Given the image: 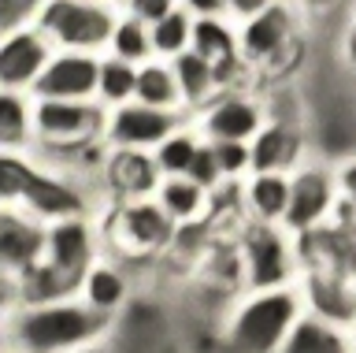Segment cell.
Returning <instances> with one entry per match:
<instances>
[{"instance_id": "cell-43", "label": "cell", "mask_w": 356, "mask_h": 353, "mask_svg": "<svg viewBox=\"0 0 356 353\" xmlns=\"http://www.w3.org/2000/svg\"><path fill=\"white\" fill-rule=\"evenodd\" d=\"M349 338H353V353H356V324L349 327Z\"/></svg>"}, {"instance_id": "cell-10", "label": "cell", "mask_w": 356, "mask_h": 353, "mask_svg": "<svg viewBox=\"0 0 356 353\" xmlns=\"http://www.w3.org/2000/svg\"><path fill=\"white\" fill-rule=\"evenodd\" d=\"M22 212H30L41 223H56L67 216H93V190L89 179L74 171H60L52 164H38L26 197H22Z\"/></svg>"}, {"instance_id": "cell-34", "label": "cell", "mask_w": 356, "mask_h": 353, "mask_svg": "<svg viewBox=\"0 0 356 353\" xmlns=\"http://www.w3.org/2000/svg\"><path fill=\"white\" fill-rule=\"evenodd\" d=\"M44 0H0V30H15L22 23H33Z\"/></svg>"}, {"instance_id": "cell-8", "label": "cell", "mask_w": 356, "mask_h": 353, "mask_svg": "<svg viewBox=\"0 0 356 353\" xmlns=\"http://www.w3.org/2000/svg\"><path fill=\"white\" fill-rule=\"evenodd\" d=\"M297 34H300L297 12L286 0H271L260 12L245 15L238 30V49H241L245 68L267 71L275 63H286L289 52L297 49Z\"/></svg>"}, {"instance_id": "cell-36", "label": "cell", "mask_w": 356, "mask_h": 353, "mask_svg": "<svg viewBox=\"0 0 356 353\" xmlns=\"http://www.w3.org/2000/svg\"><path fill=\"white\" fill-rule=\"evenodd\" d=\"M338 179H341V194H345V205L356 212V157L345 160L338 168Z\"/></svg>"}, {"instance_id": "cell-42", "label": "cell", "mask_w": 356, "mask_h": 353, "mask_svg": "<svg viewBox=\"0 0 356 353\" xmlns=\"http://www.w3.org/2000/svg\"><path fill=\"white\" fill-rule=\"evenodd\" d=\"M0 353H15V350H11V342H8V331H4V324H0Z\"/></svg>"}, {"instance_id": "cell-26", "label": "cell", "mask_w": 356, "mask_h": 353, "mask_svg": "<svg viewBox=\"0 0 356 353\" xmlns=\"http://www.w3.org/2000/svg\"><path fill=\"white\" fill-rule=\"evenodd\" d=\"M0 149H33V97L0 90Z\"/></svg>"}, {"instance_id": "cell-22", "label": "cell", "mask_w": 356, "mask_h": 353, "mask_svg": "<svg viewBox=\"0 0 356 353\" xmlns=\"http://www.w3.org/2000/svg\"><path fill=\"white\" fill-rule=\"evenodd\" d=\"M152 197H156V205L178 223V230L204 223V216L211 208V190H204V186H200L197 179H189V175H163Z\"/></svg>"}, {"instance_id": "cell-21", "label": "cell", "mask_w": 356, "mask_h": 353, "mask_svg": "<svg viewBox=\"0 0 356 353\" xmlns=\"http://www.w3.org/2000/svg\"><path fill=\"white\" fill-rule=\"evenodd\" d=\"M238 205L245 219L256 223H282L289 208V175L286 171H252L238 182Z\"/></svg>"}, {"instance_id": "cell-13", "label": "cell", "mask_w": 356, "mask_h": 353, "mask_svg": "<svg viewBox=\"0 0 356 353\" xmlns=\"http://www.w3.org/2000/svg\"><path fill=\"white\" fill-rule=\"evenodd\" d=\"M100 242H104V230H100L97 216L56 219V223H44V260L52 268L82 279L89 264L100 260Z\"/></svg>"}, {"instance_id": "cell-1", "label": "cell", "mask_w": 356, "mask_h": 353, "mask_svg": "<svg viewBox=\"0 0 356 353\" xmlns=\"http://www.w3.org/2000/svg\"><path fill=\"white\" fill-rule=\"evenodd\" d=\"M115 320L97 313L78 294L38 305H15L4 316V331L15 353H89L108 338Z\"/></svg>"}, {"instance_id": "cell-31", "label": "cell", "mask_w": 356, "mask_h": 353, "mask_svg": "<svg viewBox=\"0 0 356 353\" xmlns=\"http://www.w3.org/2000/svg\"><path fill=\"white\" fill-rule=\"evenodd\" d=\"M111 56L119 60H130V63H149L156 60L152 52V34H149V23H141L138 15H127L119 19L115 30H111V41H108Z\"/></svg>"}, {"instance_id": "cell-45", "label": "cell", "mask_w": 356, "mask_h": 353, "mask_svg": "<svg viewBox=\"0 0 356 353\" xmlns=\"http://www.w3.org/2000/svg\"><path fill=\"white\" fill-rule=\"evenodd\" d=\"M353 34H356V12H353Z\"/></svg>"}, {"instance_id": "cell-18", "label": "cell", "mask_w": 356, "mask_h": 353, "mask_svg": "<svg viewBox=\"0 0 356 353\" xmlns=\"http://www.w3.org/2000/svg\"><path fill=\"white\" fill-rule=\"evenodd\" d=\"M300 294H305V308L338 327L356 324V290L345 272H327V268H305L300 272Z\"/></svg>"}, {"instance_id": "cell-11", "label": "cell", "mask_w": 356, "mask_h": 353, "mask_svg": "<svg viewBox=\"0 0 356 353\" xmlns=\"http://www.w3.org/2000/svg\"><path fill=\"white\" fill-rule=\"evenodd\" d=\"M189 119L186 112H167V108H152L145 101H127L119 108H108L104 119V146L108 149H156L171 130Z\"/></svg>"}, {"instance_id": "cell-32", "label": "cell", "mask_w": 356, "mask_h": 353, "mask_svg": "<svg viewBox=\"0 0 356 353\" xmlns=\"http://www.w3.org/2000/svg\"><path fill=\"white\" fill-rule=\"evenodd\" d=\"M216 146V160H219V171L230 186H238L241 179L252 175V149L249 141H211Z\"/></svg>"}, {"instance_id": "cell-15", "label": "cell", "mask_w": 356, "mask_h": 353, "mask_svg": "<svg viewBox=\"0 0 356 353\" xmlns=\"http://www.w3.org/2000/svg\"><path fill=\"white\" fill-rule=\"evenodd\" d=\"M44 260V223L22 208L0 205V279L19 283Z\"/></svg>"}, {"instance_id": "cell-5", "label": "cell", "mask_w": 356, "mask_h": 353, "mask_svg": "<svg viewBox=\"0 0 356 353\" xmlns=\"http://www.w3.org/2000/svg\"><path fill=\"white\" fill-rule=\"evenodd\" d=\"M33 23L49 34L56 49L100 52L108 49L119 15L111 12L108 0H44Z\"/></svg>"}, {"instance_id": "cell-16", "label": "cell", "mask_w": 356, "mask_h": 353, "mask_svg": "<svg viewBox=\"0 0 356 353\" xmlns=\"http://www.w3.org/2000/svg\"><path fill=\"white\" fill-rule=\"evenodd\" d=\"M252 149V171H293L308 160V138L300 119L271 116L267 127L249 141Z\"/></svg>"}, {"instance_id": "cell-14", "label": "cell", "mask_w": 356, "mask_h": 353, "mask_svg": "<svg viewBox=\"0 0 356 353\" xmlns=\"http://www.w3.org/2000/svg\"><path fill=\"white\" fill-rule=\"evenodd\" d=\"M97 79H100V56L97 52H74L56 49L44 63L41 79L33 82L30 97H63V101H97Z\"/></svg>"}, {"instance_id": "cell-19", "label": "cell", "mask_w": 356, "mask_h": 353, "mask_svg": "<svg viewBox=\"0 0 356 353\" xmlns=\"http://www.w3.org/2000/svg\"><path fill=\"white\" fill-rule=\"evenodd\" d=\"M193 52H200L211 68L219 71L222 90H234V79H241L245 60L238 49V30H230L222 23V15H200L193 19Z\"/></svg>"}, {"instance_id": "cell-37", "label": "cell", "mask_w": 356, "mask_h": 353, "mask_svg": "<svg viewBox=\"0 0 356 353\" xmlns=\"http://www.w3.org/2000/svg\"><path fill=\"white\" fill-rule=\"evenodd\" d=\"M182 8L193 19H200V15H227L230 12L227 0H182Z\"/></svg>"}, {"instance_id": "cell-44", "label": "cell", "mask_w": 356, "mask_h": 353, "mask_svg": "<svg viewBox=\"0 0 356 353\" xmlns=\"http://www.w3.org/2000/svg\"><path fill=\"white\" fill-rule=\"evenodd\" d=\"M349 279H353V290H356V268H353V272H349Z\"/></svg>"}, {"instance_id": "cell-3", "label": "cell", "mask_w": 356, "mask_h": 353, "mask_svg": "<svg viewBox=\"0 0 356 353\" xmlns=\"http://www.w3.org/2000/svg\"><path fill=\"white\" fill-rule=\"evenodd\" d=\"M108 108L100 101L33 97V152H82L104 138Z\"/></svg>"}, {"instance_id": "cell-12", "label": "cell", "mask_w": 356, "mask_h": 353, "mask_svg": "<svg viewBox=\"0 0 356 353\" xmlns=\"http://www.w3.org/2000/svg\"><path fill=\"white\" fill-rule=\"evenodd\" d=\"M56 45L38 23H22L0 34V90L30 93L41 79L44 63L52 60Z\"/></svg>"}, {"instance_id": "cell-38", "label": "cell", "mask_w": 356, "mask_h": 353, "mask_svg": "<svg viewBox=\"0 0 356 353\" xmlns=\"http://www.w3.org/2000/svg\"><path fill=\"white\" fill-rule=\"evenodd\" d=\"M271 0H227V8H230V15H252V12H260V8H267Z\"/></svg>"}, {"instance_id": "cell-46", "label": "cell", "mask_w": 356, "mask_h": 353, "mask_svg": "<svg viewBox=\"0 0 356 353\" xmlns=\"http://www.w3.org/2000/svg\"><path fill=\"white\" fill-rule=\"evenodd\" d=\"M0 34H4V30H0Z\"/></svg>"}, {"instance_id": "cell-29", "label": "cell", "mask_w": 356, "mask_h": 353, "mask_svg": "<svg viewBox=\"0 0 356 353\" xmlns=\"http://www.w3.org/2000/svg\"><path fill=\"white\" fill-rule=\"evenodd\" d=\"M138 93V63L119 60V56H104L100 60V79H97V101L104 108H119L134 101Z\"/></svg>"}, {"instance_id": "cell-7", "label": "cell", "mask_w": 356, "mask_h": 353, "mask_svg": "<svg viewBox=\"0 0 356 353\" xmlns=\"http://www.w3.org/2000/svg\"><path fill=\"white\" fill-rule=\"evenodd\" d=\"M100 230L111 242V253H122V257H152L171 246V238H178V223L156 205V197L119 201Z\"/></svg>"}, {"instance_id": "cell-35", "label": "cell", "mask_w": 356, "mask_h": 353, "mask_svg": "<svg viewBox=\"0 0 356 353\" xmlns=\"http://www.w3.org/2000/svg\"><path fill=\"white\" fill-rule=\"evenodd\" d=\"M127 8H130V15H138L141 23H160L163 15H171L175 8H178V0H127Z\"/></svg>"}, {"instance_id": "cell-25", "label": "cell", "mask_w": 356, "mask_h": 353, "mask_svg": "<svg viewBox=\"0 0 356 353\" xmlns=\"http://www.w3.org/2000/svg\"><path fill=\"white\" fill-rule=\"evenodd\" d=\"M134 101H145L152 108H167V112H186V101H182V90H178V74L171 68V60L138 63V93H134Z\"/></svg>"}, {"instance_id": "cell-4", "label": "cell", "mask_w": 356, "mask_h": 353, "mask_svg": "<svg viewBox=\"0 0 356 353\" xmlns=\"http://www.w3.org/2000/svg\"><path fill=\"white\" fill-rule=\"evenodd\" d=\"M238 249L245 260V283L249 290H267V286H289L300 279V249L297 235H289L282 223H256L245 219Z\"/></svg>"}, {"instance_id": "cell-27", "label": "cell", "mask_w": 356, "mask_h": 353, "mask_svg": "<svg viewBox=\"0 0 356 353\" xmlns=\"http://www.w3.org/2000/svg\"><path fill=\"white\" fill-rule=\"evenodd\" d=\"M200 141H204V134H200V127L193 123V116L182 119V123L152 149L156 168H160L163 175H186L193 157H197V149H200Z\"/></svg>"}, {"instance_id": "cell-30", "label": "cell", "mask_w": 356, "mask_h": 353, "mask_svg": "<svg viewBox=\"0 0 356 353\" xmlns=\"http://www.w3.org/2000/svg\"><path fill=\"white\" fill-rule=\"evenodd\" d=\"M149 34H152L156 60H175L178 52H186L193 45V15L186 8H175L171 15H163L160 23L149 26Z\"/></svg>"}, {"instance_id": "cell-40", "label": "cell", "mask_w": 356, "mask_h": 353, "mask_svg": "<svg viewBox=\"0 0 356 353\" xmlns=\"http://www.w3.org/2000/svg\"><path fill=\"white\" fill-rule=\"evenodd\" d=\"M345 60H349V68L356 71V34L349 30V38H345Z\"/></svg>"}, {"instance_id": "cell-39", "label": "cell", "mask_w": 356, "mask_h": 353, "mask_svg": "<svg viewBox=\"0 0 356 353\" xmlns=\"http://www.w3.org/2000/svg\"><path fill=\"white\" fill-rule=\"evenodd\" d=\"M15 308V283L0 279V324H4V316Z\"/></svg>"}, {"instance_id": "cell-28", "label": "cell", "mask_w": 356, "mask_h": 353, "mask_svg": "<svg viewBox=\"0 0 356 353\" xmlns=\"http://www.w3.org/2000/svg\"><path fill=\"white\" fill-rule=\"evenodd\" d=\"M38 152L33 149H0V205L19 208L26 197L33 175H38Z\"/></svg>"}, {"instance_id": "cell-17", "label": "cell", "mask_w": 356, "mask_h": 353, "mask_svg": "<svg viewBox=\"0 0 356 353\" xmlns=\"http://www.w3.org/2000/svg\"><path fill=\"white\" fill-rule=\"evenodd\" d=\"M100 179L115 201H141V197L156 194L163 171L156 168V157L149 149H108Z\"/></svg>"}, {"instance_id": "cell-6", "label": "cell", "mask_w": 356, "mask_h": 353, "mask_svg": "<svg viewBox=\"0 0 356 353\" xmlns=\"http://www.w3.org/2000/svg\"><path fill=\"white\" fill-rule=\"evenodd\" d=\"M341 201L345 194H341L338 168L308 157L300 168L289 171V208L282 216V227L289 235H308V230L330 223Z\"/></svg>"}, {"instance_id": "cell-33", "label": "cell", "mask_w": 356, "mask_h": 353, "mask_svg": "<svg viewBox=\"0 0 356 353\" xmlns=\"http://www.w3.org/2000/svg\"><path fill=\"white\" fill-rule=\"evenodd\" d=\"M186 175H189V179H197V182L204 186V190H211V194H216L219 186L227 182V179H222V171H219V160H216V146H211L208 138L200 141V149H197V157H193V164H189Z\"/></svg>"}, {"instance_id": "cell-2", "label": "cell", "mask_w": 356, "mask_h": 353, "mask_svg": "<svg viewBox=\"0 0 356 353\" xmlns=\"http://www.w3.org/2000/svg\"><path fill=\"white\" fill-rule=\"evenodd\" d=\"M300 316H305V294L297 283L245 290L222 320V353H282Z\"/></svg>"}, {"instance_id": "cell-23", "label": "cell", "mask_w": 356, "mask_h": 353, "mask_svg": "<svg viewBox=\"0 0 356 353\" xmlns=\"http://www.w3.org/2000/svg\"><path fill=\"white\" fill-rule=\"evenodd\" d=\"M282 353H353V338H349V327H338L305 308V316L289 331Z\"/></svg>"}, {"instance_id": "cell-20", "label": "cell", "mask_w": 356, "mask_h": 353, "mask_svg": "<svg viewBox=\"0 0 356 353\" xmlns=\"http://www.w3.org/2000/svg\"><path fill=\"white\" fill-rule=\"evenodd\" d=\"M130 275L122 264H115L111 257H100L93 260L89 268L82 272V279H78V297H82L86 305H93L97 313H104L115 320L122 308L130 301Z\"/></svg>"}, {"instance_id": "cell-41", "label": "cell", "mask_w": 356, "mask_h": 353, "mask_svg": "<svg viewBox=\"0 0 356 353\" xmlns=\"http://www.w3.org/2000/svg\"><path fill=\"white\" fill-rule=\"evenodd\" d=\"M338 0H300V8H334Z\"/></svg>"}, {"instance_id": "cell-24", "label": "cell", "mask_w": 356, "mask_h": 353, "mask_svg": "<svg viewBox=\"0 0 356 353\" xmlns=\"http://www.w3.org/2000/svg\"><path fill=\"white\" fill-rule=\"evenodd\" d=\"M171 68L178 74V90H182V101H186V112H200L211 97L222 93V79L219 71L211 68V63L200 56V52L186 49L178 52V56L171 60Z\"/></svg>"}, {"instance_id": "cell-9", "label": "cell", "mask_w": 356, "mask_h": 353, "mask_svg": "<svg viewBox=\"0 0 356 353\" xmlns=\"http://www.w3.org/2000/svg\"><path fill=\"white\" fill-rule=\"evenodd\" d=\"M267 119H271L267 97H252L241 86L216 93L200 112H193V123L208 141H252L267 127Z\"/></svg>"}]
</instances>
